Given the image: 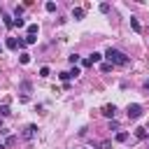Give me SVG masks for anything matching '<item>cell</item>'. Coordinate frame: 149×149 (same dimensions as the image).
I'll use <instances>...</instances> for the list:
<instances>
[{"label": "cell", "instance_id": "obj_15", "mask_svg": "<svg viewBox=\"0 0 149 149\" xmlns=\"http://www.w3.org/2000/svg\"><path fill=\"white\" fill-rule=\"evenodd\" d=\"M35 42H37L35 35H26V44H35Z\"/></svg>", "mask_w": 149, "mask_h": 149}, {"label": "cell", "instance_id": "obj_7", "mask_svg": "<svg viewBox=\"0 0 149 149\" xmlns=\"http://www.w3.org/2000/svg\"><path fill=\"white\" fill-rule=\"evenodd\" d=\"M72 19H74V21L84 19V9H81V7H74V9H72Z\"/></svg>", "mask_w": 149, "mask_h": 149}, {"label": "cell", "instance_id": "obj_16", "mask_svg": "<svg viewBox=\"0 0 149 149\" xmlns=\"http://www.w3.org/2000/svg\"><path fill=\"white\" fill-rule=\"evenodd\" d=\"M68 61L74 65V63H79V56H77V54H70V56H68Z\"/></svg>", "mask_w": 149, "mask_h": 149}, {"label": "cell", "instance_id": "obj_8", "mask_svg": "<svg viewBox=\"0 0 149 149\" xmlns=\"http://www.w3.org/2000/svg\"><path fill=\"white\" fill-rule=\"evenodd\" d=\"M130 28H133L135 33H140V30H142V26H140V21H137V19H133V16H130Z\"/></svg>", "mask_w": 149, "mask_h": 149}, {"label": "cell", "instance_id": "obj_4", "mask_svg": "<svg viewBox=\"0 0 149 149\" xmlns=\"http://www.w3.org/2000/svg\"><path fill=\"white\" fill-rule=\"evenodd\" d=\"M35 133H37V126H35V123H28V126L23 128V137H26V140H33Z\"/></svg>", "mask_w": 149, "mask_h": 149}, {"label": "cell", "instance_id": "obj_17", "mask_svg": "<svg viewBox=\"0 0 149 149\" xmlns=\"http://www.w3.org/2000/svg\"><path fill=\"white\" fill-rule=\"evenodd\" d=\"M58 79H61V81H65V84H68V79H70V72H61V74H58Z\"/></svg>", "mask_w": 149, "mask_h": 149}, {"label": "cell", "instance_id": "obj_5", "mask_svg": "<svg viewBox=\"0 0 149 149\" xmlns=\"http://www.w3.org/2000/svg\"><path fill=\"white\" fill-rule=\"evenodd\" d=\"M5 47H7V49H19V40H16V37H7V40H5Z\"/></svg>", "mask_w": 149, "mask_h": 149}, {"label": "cell", "instance_id": "obj_18", "mask_svg": "<svg viewBox=\"0 0 149 149\" xmlns=\"http://www.w3.org/2000/svg\"><path fill=\"white\" fill-rule=\"evenodd\" d=\"M0 114H2V116H9L12 112H9V107H7V105H2V107H0Z\"/></svg>", "mask_w": 149, "mask_h": 149}, {"label": "cell", "instance_id": "obj_10", "mask_svg": "<svg viewBox=\"0 0 149 149\" xmlns=\"http://www.w3.org/2000/svg\"><path fill=\"white\" fill-rule=\"evenodd\" d=\"M114 140H116V142H126V140H128V133H126V130H121V133H116V137H114Z\"/></svg>", "mask_w": 149, "mask_h": 149}, {"label": "cell", "instance_id": "obj_19", "mask_svg": "<svg viewBox=\"0 0 149 149\" xmlns=\"http://www.w3.org/2000/svg\"><path fill=\"white\" fill-rule=\"evenodd\" d=\"M14 26H16V28H23L26 21H23V19H14Z\"/></svg>", "mask_w": 149, "mask_h": 149}, {"label": "cell", "instance_id": "obj_23", "mask_svg": "<svg viewBox=\"0 0 149 149\" xmlns=\"http://www.w3.org/2000/svg\"><path fill=\"white\" fill-rule=\"evenodd\" d=\"M144 91H149V81H144Z\"/></svg>", "mask_w": 149, "mask_h": 149}, {"label": "cell", "instance_id": "obj_6", "mask_svg": "<svg viewBox=\"0 0 149 149\" xmlns=\"http://www.w3.org/2000/svg\"><path fill=\"white\" fill-rule=\"evenodd\" d=\"M147 130H149V128H135V137H137V140H147V137H149Z\"/></svg>", "mask_w": 149, "mask_h": 149}, {"label": "cell", "instance_id": "obj_2", "mask_svg": "<svg viewBox=\"0 0 149 149\" xmlns=\"http://www.w3.org/2000/svg\"><path fill=\"white\" fill-rule=\"evenodd\" d=\"M142 112H144V109H142V105H137V102H130V105L126 107V114H128V119H133V121L140 119Z\"/></svg>", "mask_w": 149, "mask_h": 149}, {"label": "cell", "instance_id": "obj_11", "mask_svg": "<svg viewBox=\"0 0 149 149\" xmlns=\"http://www.w3.org/2000/svg\"><path fill=\"white\" fill-rule=\"evenodd\" d=\"M100 58H102V54H98V51H93L88 61H91V63H100Z\"/></svg>", "mask_w": 149, "mask_h": 149}, {"label": "cell", "instance_id": "obj_22", "mask_svg": "<svg viewBox=\"0 0 149 149\" xmlns=\"http://www.w3.org/2000/svg\"><path fill=\"white\" fill-rule=\"evenodd\" d=\"M72 77H79V68H72V70H70V79H72Z\"/></svg>", "mask_w": 149, "mask_h": 149}, {"label": "cell", "instance_id": "obj_3", "mask_svg": "<svg viewBox=\"0 0 149 149\" xmlns=\"http://www.w3.org/2000/svg\"><path fill=\"white\" fill-rule=\"evenodd\" d=\"M100 114H102V116H107V119H114V114H116V105H102Z\"/></svg>", "mask_w": 149, "mask_h": 149}, {"label": "cell", "instance_id": "obj_9", "mask_svg": "<svg viewBox=\"0 0 149 149\" xmlns=\"http://www.w3.org/2000/svg\"><path fill=\"white\" fill-rule=\"evenodd\" d=\"M37 33H40V26L37 23H30L28 26V35H37Z\"/></svg>", "mask_w": 149, "mask_h": 149}, {"label": "cell", "instance_id": "obj_21", "mask_svg": "<svg viewBox=\"0 0 149 149\" xmlns=\"http://www.w3.org/2000/svg\"><path fill=\"white\" fill-rule=\"evenodd\" d=\"M100 12H102V14H107V12H109V5H107V2H102V5H100Z\"/></svg>", "mask_w": 149, "mask_h": 149}, {"label": "cell", "instance_id": "obj_24", "mask_svg": "<svg viewBox=\"0 0 149 149\" xmlns=\"http://www.w3.org/2000/svg\"><path fill=\"white\" fill-rule=\"evenodd\" d=\"M0 149H5V144H2V142H0Z\"/></svg>", "mask_w": 149, "mask_h": 149}, {"label": "cell", "instance_id": "obj_12", "mask_svg": "<svg viewBox=\"0 0 149 149\" xmlns=\"http://www.w3.org/2000/svg\"><path fill=\"white\" fill-rule=\"evenodd\" d=\"M19 61H21L23 65H28V63H30V54H26V51H23V54L19 56Z\"/></svg>", "mask_w": 149, "mask_h": 149}, {"label": "cell", "instance_id": "obj_14", "mask_svg": "<svg viewBox=\"0 0 149 149\" xmlns=\"http://www.w3.org/2000/svg\"><path fill=\"white\" fill-rule=\"evenodd\" d=\"M44 9H47V12H56V2H47Z\"/></svg>", "mask_w": 149, "mask_h": 149}, {"label": "cell", "instance_id": "obj_20", "mask_svg": "<svg viewBox=\"0 0 149 149\" xmlns=\"http://www.w3.org/2000/svg\"><path fill=\"white\" fill-rule=\"evenodd\" d=\"M40 77H49V68H47V65L40 68Z\"/></svg>", "mask_w": 149, "mask_h": 149}, {"label": "cell", "instance_id": "obj_13", "mask_svg": "<svg viewBox=\"0 0 149 149\" xmlns=\"http://www.w3.org/2000/svg\"><path fill=\"white\" fill-rule=\"evenodd\" d=\"M112 68H114V65H112V63H102V65H100V72H109V70H112Z\"/></svg>", "mask_w": 149, "mask_h": 149}, {"label": "cell", "instance_id": "obj_25", "mask_svg": "<svg viewBox=\"0 0 149 149\" xmlns=\"http://www.w3.org/2000/svg\"><path fill=\"white\" fill-rule=\"evenodd\" d=\"M0 54H2V44H0Z\"/></svg>", "mask_w": 149, "mask_h": 149}, {"label": "cell", "instance_id": "obj_1", "mask_svg": "<svg viewBox=\"0 0 149 149\" xmlns=\"http://www.w3.org/2000/svg\"><path fill=\"white\" fill-rule=\"evenodd\" d=\"M105 58H107V63H112V65H128V63H130V58H128L123 51L114 49V47H109V49L105 51Z\"/></svg>", "mask_w": 149, "mask_h": 149}]
</instances>
